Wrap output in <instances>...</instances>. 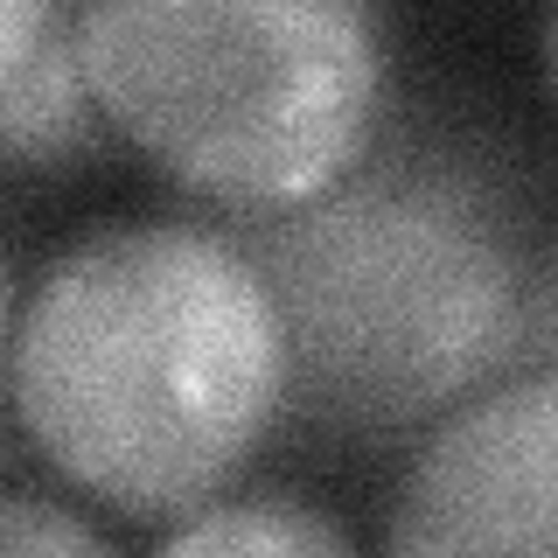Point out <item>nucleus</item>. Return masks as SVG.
Masks as SVG:
<instances>
[{
  "mask_svg": "<svg viewBox=\"0 0 558 558\" xmlns=\"http://www.w3.org/2000/svg\"><path fill=\"white\" fill-rule=\"evenodd\" d=\"M537 43H545V77H551V92H558V8L545 14V28H537Z\"/></svg>",
  "mask_w": 558,
  "mask_h": 558,
  "instance_id": "obj_10",
  "label": "nucleus"
},
{
  "mask_svg": "<svg viewBox=\"0 0 558 558\" xmlns=\"http://www.w3.org/2000/svg\"><path fill=\"white\" fill-rule=\"evenodd\" d=\"M147 558H356L349 531L301 496H223L189 510Z\"/></svg>",
  "mask_w": 558,
  "mask_h": 558,
  "instance_id": "obj_6",
  "label": "nucleus"
},
{
  "mask_svg": "<svg viewBox=\"0 0 558 558\" xmlns=\"http://www.w3.org/2000/svg\"><path fill=\"white\" fill-rule=\"evenodd\" d=\"M98 119L77 57V8L0 0V168H43L92 147Z\"/></svg>",
  "mask_w": 558,
  "mask_h": 558,
  "instance_id": "obj_5",
  "label": "nucleus"
},
{
  "mask_svg": "<svg viewBox=\"0 0 558 558\" xmlns=\"http://www.w3.org/2000/svg\"><path fill=\"white\" fill-rule=\"evenodd\" d=\"M384 558H558V371L502 377L433 426Z\"/></svg>",
  "mask_w": 558,
  "mask_h": 558,
  "instance_id": "obj_4",
  "label": "nucleus"
},
{
  "mask_svg": "<svg viewBox=\"0 0 558 558\" xmlns=\"http://www.w3.org/2000/svg\"><path fill=\"white\" fill-rule=\"evenodd\" d=\"M28 440L126 517L223 496L287 405V342L238 238L182 217L92 223L35 272L8 342Z\"/></svg>",
  "mask_w": 558,
  "mask_h": 558,
  "instance_id": "obj_1",
  "label": "nucleus"
},
{
  "mask_svg": "<svg viewBox=\"0 0 558 558\" xmlns=\"http://www.w3.org/2000/svg\"><path fill=\"white\" fill-rule=\"evenodd\" d=\"M8 342H14V287H8V266H0V363H8Z\"/></svg>",
  "mask_w": 558,
  "mask_h": 558,
  "instance_id": "obj_9",
  "label": "nucleus"
},
{
  "mask_svg": "<svg viewBox=\"0 0 558 558\" xmlns=\"http://www.w3.org/2000/svg\"><path fill=\"white\" fill-rule=\"evenodd\" d=\"M287 342V405L384 433L482 391L523 349V272L496 196L453 161L384 154L238 238Z\"/></svg>",
  "mask_w": 558,
  "mask_h": 558,
  "instance_id": "obj_2",
  "label": "nucleus"
},
{
  "mask_svg": "<svg viewBox=\"0 0 558 558\" xmlns=\"http://www.w3.org/2000/svg\"><path fill=\"white\" fill-rule=\"evenodd\" d=\"M523 356H537V371H558V252L523 287Z\"/></svg>",
  "mask_w": 558,
  "mask_h": 558,
  "instance_id": "obj_8",
  "label": "nucleus"
},
{
  "mask_svg": "<svg viewBox=\"0 0 558 558\" xmlns=\"http://www.w3.org/2000/svg\"><path fill=\"white\" fill-rule=\"evenodd\" d=\"M0 558H112V545L70 502L35 496V488H0Z\"/></svg>",
  "mask_w": 558,
  "mask_h": 558,
  "instance_id": "obj_7",
  "label": "nucleus"
},
{
  "mask_svg": "<svg viewBox=\"0 0 558 558\" xmlns=\"http://www.w3.org/2000/svg\"><path fill=\"white\" fill-rule=\"evenodd\" d=\"M77 57L119 133L238 209L342 182L384 84L377 14L356 0H84Z\"/></svg>",
  "mask_w": 558,
  "mask_h": 558,
  "instance_id": "obj_3",
  "label": "nucleus"
}]
</instances>
